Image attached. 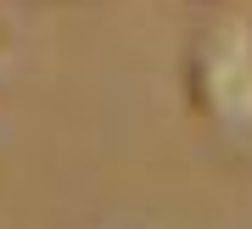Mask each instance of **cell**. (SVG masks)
Listing matches in <instances>:
<instances>
[{"instance_id":"obj_1","label":"cell","mask_w":252,"mask_h":229,"mask_svg":"<svg viewBox=\"0 0 252 229\" xmlns=\"http://www.w3.org/2000/svg\"><path fill=\"white\" fill-rule=\"evenodd\" d=\"M185 101L207 140L252 157V0H224L185 45Z\"/></svg>"},{"instance_id":"obj_2","label":"cell","mask_w":252,"mask_h":229,"mask_svg":"<svg viewBox=\"0 0 252 229\" xmlns=\"http://www.w3.org/2000/svg\"><path fill=\"white\" fill-rule=\"evenodd\" d=\"M11 73H17V39H11V28L0 23V84H6Z\"/></svg>"}]
</instances>
